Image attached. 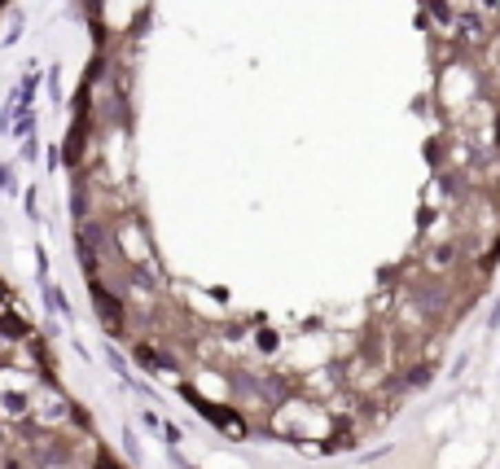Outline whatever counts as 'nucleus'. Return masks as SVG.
<instances>
[{
    "mask_svg": "<svg viewBox=\"0 0 500 469\" xmlns=\"http://www.w3.org/2000/svg\"><path fill=\"white\" fill-rule=\"evenodd\" d=\"M180 399H185L189 408H198V413H202V417H207V421H211V426H220V435H233V439H250V430H246V421H242V417H237V413H233V408H224V404H211V399H202V395H198L194 386H189V382H185V386H180Z\"/></svg>",
    "mask_w": 500,
    "mask_h": 469,
    "instance_id": "obj_1",
    "label": "nucleus"
},
{
    "mask_svg": "<svg viewBox=\"0 0 500 469\" xmlns=\"http://www.w3.org/2000/svg\"><path fill=\"white\" fill-rule=\"evenodd\" d=\"M92 303H97V316L105 324V333H118V329H123V303H118L105 285H92Z\"/></svg>",
    "mask_w": 500,
    "mask_h": 469,
    "instance_id": "obj_2",
    "label": "nucleus"
},
{
    "mask_svg": "<svg viewBox=\"0 0 500 469\" xmlns=\"http://www.w3.org/2000/svg\"><path fill=\"white\" fill-rule=\"evenodd\" d=\"M136 359H140V368H145V373H154V377H158V373H176V359L163 355V351H154L149 342L136 346Z\"/></svg>",
    "mask_w": 500,
    "mask_h": 469,
    "instance_id": "obj_3",
    "label": "nucleus"
},
{
    "mask_svg": "<svg viewBox=\"0 0 500 469\" xmlns=\"http://www.w3.org/2000/svg\"><path fill=\"white\" fill-rule=\"evenodd\" d=\"M44 303H49L57 316H70V303L62 298V290H57V285H44Z\"/></svg>",
    "mask_w": 500,
    "mask_h": 469,
    "instance_id": "obj_4",
    "label": "nucleus"
},
{
    "mask_svg": "<svg viewBox=\"0 0 500 469\" xmlns=\"http://www.w3.org/2000/svg\"><path fill=\"white\" fill-rule=\"evenodd\" d=\"M123 452H127V461H132V465H140V443H136L132 430H123Z\"/></svg>",
    "mask_w": 500,
    "mask_h": 469,
    "instance_id": "obj_5",
    "label": "nucleus"
},
{
    "mask_svg": "<svg viewBox=\"0 0 500 469\" xmlns=\"http://www.w3.org/2000/svg\"><path fill=\"white\" fill-rule=\"evenodd\" d=\"M158 430H163V443H167V448H180V439H185V435H180V426H171V421H163Z\"/></svg>",
    "mask_w": 500,
    "mask_h": 469,
    "instance_id": "obj_6",
    "label": "nucleus"
},
{
    "mask_svg": "<svg viewBox=\"0 0 500 469\" xmlns=\"http://www.w3.org/2000/svg\"><path fill=\"white\" fill-rule=\"evenodd\" d=\"M430 373H435L430 364H417V368H413V373H408L404 382H408V386H426V382H430Z\"/></svg>",
    "mask_w": 500,
    "mask_h": 469,
    "instance_id": "obj_7",
    "label": "nucleus"
},
{
    "mask_svg": "<svg viewBox=\"0 0 500 469\" xmlns=\"http://www.w3.org/2000/svg\"><path fill=\"white\" fill-rule=\"evenodd\" d=\"M5 408H9V413H27V395H22V390H9L5 395Z\"/></svg>",
    "mask_w": 500,
    "mask_h": 469,
    "instance_id": "obj_8",
    "label": "nucleus"
},
{
    "mask_svg": "<svg viewBox=\"0 0 500 469\" xmlns=\"http://www.w3.org/2000/svg\"><path fill=\"white\" fill-rule=\"evenodd\" d=\"M92 469H123V465H118L110 452H101V456H97V465H92Z\"/></svg>",
    "mask_w": 500,
    "mask_h": 469,
    "instance_id": "obj_9",
    "label": "nucleus"
},
{
    "mask_svg": "<svg viewBox=\"0 0 500 469\" xmlns=\"http://www.w3.org/2000/svg\"><path fill=\"white\" fill-rule=\"evenodd\" d=\"M140 421H145L154 435H158V426H163V421H158V413H154V408H145V413H140Z\"/></svg>",
    "mask_w": 500,
    "mask_h": 469,
    "instance_id": "obj_10",
    "label": "nucleus"
},
{
    "mask_svg": "<svg viewBox=\"0 0 500 469\" xmlns=\"http://www.w3.org/2000/svg\"><path fill=\"white\" fill-rule=\"evenodd\" d=\"M255 338H259V346H268V351H272V346H277V333H272V329H259Z\"/></svg>",
    "mask_w": 500,
    "mask_h": 469,
    "instance_id": "obj_11",
    "label": "nucleus"
},
{
    "mask_svg": "<svg viewBox=\"0 0 500 469\" xmlns=\"http://www.w3.org/2000/svg\"><path fill=\"white\" fill-rule=\"evenodd\" d=\"M470 368V355H457V364H452L448 373H452V377H461V373H466Z\"/></svg>",
    "mask_w": 500,
    "mask_h": 469,
    "instance_id": "obj_12",
    "label": "nucleus"
},
{
    "mask_svg": "<svg viewBox=\"0 0 500 469\" xmlns=\"http://www.w3.org/2000/svg\"><path fill=\"white\" fill-rule=\"evenodd\" d=\"M487 329H500V303L492 307V316H487Z\"/></svg>",
    "mask_w": 500,
    "mask_h": 469,
    "instance_id": "obj_13",
    "label": "nucleus"
},
{
    "mask_svg": "<svg viewBox=\"0 0 500 469\" xmlns=\"http://www.w3.org/2000/svg\"><path fill=\"white\" fill-rule=\"evenodd\" d=\"M9 189V167H0V194Z\"/></svg>",
    "mask_w": 500,
    "mask_h": 469,
    "instance_id": "obj_14",
    "label": "nucleus"
},
{
    "mask_svg": "<svg viewBox=\"0 0 500 469\" xmlns=\"http://www.w3.org/2000/svg\"><path fill=\"white\" fill-rule=\"evenodd\" d=\"M483 5H487V9H496V5H500V0H483Z\"/></svg>",
    "mask_w": 500,
    "mask_h": 469,
    "instance_id": "obj_15",
    "label": "nucleus"
}]
</instances>
